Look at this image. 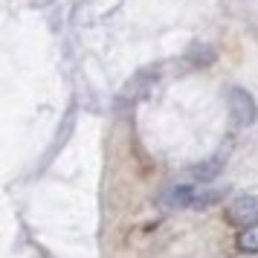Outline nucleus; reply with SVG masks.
<instances>
[{"label":"nucleus","instance_id":"f03ea898","mask_svg":"<svg viewBox=\"0 0 258 258\" xmlns=\"http://www.w3.org/2000/svg\"><path fill=\"white\" fill-rule=\"evenodd\" d=\"M229 105H232V113L238 116V122H252L255 119V105L249 102V96L244 93V90H232V96H229Z\"/></svg>","mask_w":258,"mask_h":258},{"label":"nucleus","instance_id":"7ed1b4c3","mask_svg":"<svg viewBox=\"0 0 258 258\" xmlns=\"http://www.w3.org/2000/svg\"><path fill=\"white\" fill-rule=\"evenodd\" d=\"M238 249L241 252H258V221L244 226V232L238 235Z\"/></svg>","mask_w":258,"mask_h":258},{"label":"nucleus","instance_id":"f257e3e1","mask_svg":"<svg viewBox=\"0 0 258 258\" xmlns=\"http://www.w3.org/2000/svg\"><path fill=\"white\" fill-rule=\"evenodd\" d=\"M226 212H229V221L232 223H238V226H249V223L258 221V198H252V195L235 198Z\"/></svg>","mask_w":258,"mask_h":258}]
</instances>
